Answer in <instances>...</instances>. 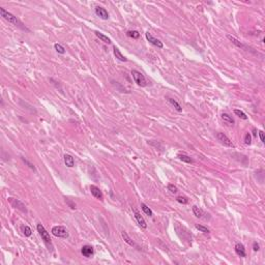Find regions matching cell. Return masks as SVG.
Here are the masks:
<instances>
[{"mask_svg":"<svg viewBox=\"0 0 265 265\" xmlns=\"http://www.w3.org/2000/svg\"><path fill=\"white\" fill-rule=\"evenodd\" d=\"M0 14H1V17H2L3 19H5L7 22H9L10 24L19 26V27H22V24H21L20 21L17 19V17H15L13 14H10L7 10H5L3 7H0ZM22 28H23V27H22Z\"/></svg>","mask_w":265,"mask_h":265,"instance_id":"cell-1","label":"cell"},{"mask_svg":"<svg viewBox=\"0 0 265 265\" xmlns=\"http://www.w3.org/2000/svg\"><path fill=\"white\" fill-rule=\"evenodd\" d=\"M36 229H37V232L39 233V235L41 236V239L44 240V242L46 243L48 247H50L49 250H52L53 249V245H52V241L51 238H50V234L47 232V230L45 229V227L43 226L41 224H37L36 226Z\"/></svg>","mask_w":265,"mask_h":265,"instance_id":"cell-2","label":"cell"},{"mask_svg":"<svg viewBox=\"0 0 265 265\" xmlns=\"http://www.w3.org/2000/svg\"><path fill=\"white\" fill-rule=\"evenodd\" d=\"M131 76H133L134 81L139 86H141V87H145V86H147L146 78L144 77V75H143L142 73L138 72V70H131Z\"/></svg>","mask_w":265,"mask_h":265,"instance_id":"cell-3","label":"cell"},{"mask_svg":"<svg viewBox=\"0 0 265 265\" xmlns=\"http://www.w3.org/2000/svg\"><path fill=\"white\" fill-rule=\"evenodd\" d=\"M52 234L56 237H60V238H67L68 237V232H67L66 228L63 226H55L52 228Z\"/></svg>","mask_w":265,"mask_h":265,"instance_id":"cell-4","label":"cell"},{"mask_svg":"<svg viewBox=\"0 0 265 265\" xmlns=\"http://www.w3.org/2000/svg\"><path fill=\"white\" fill-rule=\"evenodd\" d=\"M8 201H9L10 205L15 207V208H18L19 210H21L24 213H27V208H26L25 204L23 202H21L19 199H15V198H8Z\"/></svg>","mask_w":265,"mask_h":265,"instance_id":"cell-5","label":"cell"},{"mask_svg":"<svg viewBox=\"0 0 265 265\" xmlns=\"http://www.w3.org/2000/svg\"><path fill=\"white\" fill-rule=\"evenodd\" d=\"M216 138H218V140H219L223 145H225V146L232 147V148L234 147V144L232 143L231 140H230L224 133H218V134H216Z\"/></svg>","mask_w":265,"mask_h":265,"instance_id":"cell-6","label":"cell"},{"mask_svg":"<svg viewBox=\"0 0 265 265\" xmlns=\"http://www.w3.org/2000/svg\"><path fill=\"white\" fill-rule=\"evenodd\" d=\"M146 39H147V41H149L150 44H152L153 46H155V47H157V48H160V49H162L163 47H164V45H163V43L162 41H160V39H155V36L152 35L151 33H149V32H146Z\"/></svg>","mask_w":265,"mask_h":265,"instance_id":"cell-7","label":"cell"},{"mask_svg":"<svg viewBox=\"0 0 265 265\" xmlns=\"http://www.w3.org/2000/svg\"><path fill=\"white\" fill-rule=\"evenodd\" d=\"M94 10H95L96 16L100 17V19H103V20H108L109 19V13L104 7H102V6H96Z\"/></svg>","mask_w":265,"mask_h":265,"instance_id":"cell-8","label":"cell"},{"mask_svg":"<svg viewBox=\"0 0 265 265\" xmlns=\"http://www.w3.org/2000/svg\"><path fill=\"white\" fill-rule=\"evenodd\" d=\"M90 192H91V194H92V196L94 198L98 199V200H103L104 199V195L102 193V190L96 185H90Z\"/></svg>","mask_w":265,"mask_h":265,"instance_id":"cell-9","label":"cell"},{"mask_svg":"<svg viewBox=\"0 0 265 265\" xmlns=\"http://www.w3.org/2000/svg\"><path fill=\"white\" fill-rule=\"evenodd\" d=\"M133 211H134L135 218H136L137 222H138V224H139L140 226L142 227V228H144V229H146V228H147V224H146V222H145V220L143 219V216H142L141 214H140L139 212H138V211L136 210V209H133Z\"/></svg>","mask_w":265,"mask_h":265,"instance_id":"cell-10","label":"cell"},{"mask_svg":"<svg viewBox=\"0 0 265 265\" xmlns=\"http://www.w3.org/2000/svg\"><path fill=\"white\" fill-rule=\"evenodd\" d=\"M81 252H82V255L85 256V257L87 258H90L91 256L93 255V247H91V245H84V247H82V250H81Z\"/></svg>","mask_w":265,"mask_h":265,"instance_id":"cell-11","label":"cell"},{"mask_svg":"<svg viewBox=\"0 0 265 265\" xmlns=\"http://www.w3.org/2000/svg\"><path fill=\"white\" fill-rule=\"evenodd\" d=\"M234 250H235V253H236L239 257H245V255H247V254H245V247H243V245H241V243H236Z\"/></svg>","mask_w":265,"mask_h":265,"instance_id":"cell-12","label":"cell"},{"mask_svg":"<svg viewBox=\"0 0 265 265\" xmlns=\"http://www.w3.org/2000/svg\"><path fill=\"white\" fill-rule=\"evenodd\" d=\"M113 52H114V55L116 56V58H118L120 61H123V62L127 61V58H126L124 55H122V53H121L120 50H119L118 48L114 47V48H113Z\"/></svg>","mask_w":265,"mask_h":265,"instance_id":"cell-13","label":"cell"},{"mask_svg":"<svg viewBox=\"0 0 265 265\" xmlns=\"http://www.w3.org/2000/svg\"><path fill=\"white\" fill-rule=\"evenodd\" d=\"M63 159H64V164L67 166V167L68 168L74 167V165H75V161H74V157H73L72 155H64Z\"/></svg>","mask_w":265,"mask_h":265,"instance_id":"cell-14","label":"cell"},{"mask_svg":"<svg viewBox=\"0 0 265 265\" xmlns=\"http://www.w3.org/2000/svg\"><path fill=\"white\" fill-rule=\"evenodd\" d=\"M167 100H168V103L170 104L171 106H173L174 107V109H175L176 111H178V112H181L182 111V108H181V106L179 105V104L176 102L174 98H167Z\"/></svg>","mask_w":265,"mask_h":265,"instance_id":"cell-15","label":"cell"},{"mask_svg":"<svg viewBox=\"0 0 265 265\" xmlns=\"http://www.w3.org/2000/svg\"><path fill=\"white\" fill-rule=\"evenodd\" d=\"M221 117L226 123L230 124V125H233V124H234V119L232 118V116H230L228 113H223L221 115Z\"/></svg>","mask_w":265,"mask_h":265,"instance_id":"cell-16","label":"cell"},{"mask_svg":"<svg viewBox=\"0 0 265 265\" xmlns=\"http://www.w3.org/2000/svg\"><path fill=\"white\" fill-rule=\"evenodd\" d=\"M227 37H228V39H229L230 41H231L232 43H233V44L235 45V46L238 47V48H241V49H245V45L242 44V43H240V41H238V39H235L234 36H232V35H230V34H228V35H227Z\"/></svg>","mask_w":265,"mask_h":265,"instance_id":"cell-17","label":"cell"},{"mask_svg":"<svg viewBox=\"0 0 265 265\" xmlns=\"http://www.w3.org/2000/svg\"><path fill=\"white\" fill-rule=\"evenodd\" d=\"M94 33H95V35L98 36V39H100L102 41H104V43H106V44H111V39H109L108 36H106L105 34L100 33V31H95Z\"/></svg>","mask_w":265,"mask_h":265,"instance_id":"cell-18","label":"cell"},{"mask_svg":"<svg viewBox=\"0 0 265 265\" xmlns=\"http://www.w3.org/2000/svg\"><path fill=\"white\" fill-rule=\"evenodd\" d=\"M193 212L195 214V216H197V218H202L204 216V211L196 205L193 206Z\"/></svg>","mask_w":265,"mask_h":265,"instance_id":"cell-19","label":"cell"},{"mask_svg":"<svg viewBox=\"0 0 265 265\" xmlns=\"http://www.w3.org/2000/svg\"><path fill=\"white\" fill-rule=\"evenodd\" d=\"M121 235H122V238H123L124 241H125L126 243H127V245H131V247H134V245H135V242L133 241V240H131V238L129 236V235H127V233H126V232L123 231L122 233H121Z\"/></svg>","mask_w":265,"mask_h":265,"instance_id":"cell-20","label":"cell"},{"mask_svg":"<svg viewBox=\"0 0 265 265\" xmlns=\"http://www.w3.org/2000/svg\"><path fill=\"white\" fill-rule=\"evenodd\" d=\"M178 157L180 159V161H182L184 163H188V164H194V160L190 157L186 155H178Z\"/></svg>","mask_w":265,"mask_h":265,"instance_id":"cell-21","label":"cell"},{"mask_svg":"<svg viewBox=\"0 0 265 265\" xmlns=\"http://www.w3.org/2000/svg\"><path fill=\"white\" fill-rule=\"evenodd\" d=\"M141 208H142V210H143V212H144L145 214H147L148 216H153V212H152L151 209H150L149 207L146 205V204L142 203L141 204Z\"/></svg>","mask_w":265,"mask_h":265,"instance_id":"cell-22","label":"cell"},{"mask_svg":"<svg viewBox=\"0 0 265 265\" xmlns=\"http://www.w3.org/2000/svg\"><path fill=\"white\" fill-rule=\"evenodd\" d=\"M234 114H235V115L238 116L239 118L243 119V120H247V114H245V112H242L241 110H238V109H234Z\"/></svg>","mask_w":265,"mask_h":265,"instance_id":"cell-23","label":"cell"},{"mask_svg":"<svg viewBox=\"0 0 265 265\" xmlns=\"http://www.w3.org/2000/svg\"><path fill=\"white\" fill-rule=\"evenodd\" d=\"M126 35L129 36V37H133V39H139L140 33L138 31L133 30V31H127V32H126Z\"/></svg>","mask_w":265,"mask_h":265,"instance_id":"cell-24","label":"cell"},{"mask_svg":"<svg viewBox=\"0 0 265 265\" xmlns=\"http://www.w3.org/2000/svg\"><path fill=\"white\" fill-rule=\"evenodd\" d=\"M176 201L180 204H188V199L186 198V197H184V196H178L177 198H176Z\"/></svg>","mask_w":265,"mask_h":265,"instance_id":"cell-25","label":"cell"},{"mask_svg":"<svg viewBox=\"0 0 265 265\" xmlns=\"http://www.w3.org/2000/svg\"><path fill=\"white\" fill-rule=\"evenodd\" d=\"M54 48H55V50H56V52H58L59 54H64V53H65V49L61 46V45L55 44L54 45Z\"/></svg>","mask_w":265,"mask_h":265,"instance_id":"cell-26","label":"cell"},{"mask_svg":"<svg viewBox=\"0 0 265 265\" xmlns=\"http://www.w3.org/2000/svg\"><path fill=\"white\" fill-rule=\"evenodd\" d=\"M22 232H23V234L25 235V236H30L31 233H32V231H31V229L28 226L22 227Z\"/></svg>","mask_w":265,"mask_h":265,"instance_id":"cell-27","label":"cell"},{"mask_svg":"<svg viewBox=\"0 0 265 265\" xmlns=\"http://www.w3.org/2000/svg\"><path fill=\"white\" fill-rule=\"evenodd\" d=\"M245 143L247 145H251L252 144V136H251L250 133H247L245 136Z\"/></svg>","mask_w":265,"mask_h":265,"instance_id":"cell-28","label":"cell"},{"mask_svg":"<svg viewBox=\"0 0 265 265\" xmlns=\"http://www.w3.org/2000/svg\"><path fill=\"white\" fill-rule=\"evenodd\" d=\"M196 228L199 230V231H201V232H203V233H209V229H207L206 227H204V226H202V225H196Z\"/></svg>","mask_w":265,"mask_h":265,"instance_id":"cell-29","label":"cell"},{"mask_svg":"<svg viewBox=\"0 0 265 265\" xmlns=\"http://www.w3.org/2000/svg\"><path fill=\"white\" fill-rule=\"evenodd\" d=\"M168 190H170V192H171L172 194H176V193L178 192L177 188H176V186H175L174 184H169V185H168Z\"/></svg>","mask_w":265,"mask_h":265,"instance_id":"cell-30","label":"cell"},{"mask_svg":"<svg viewBox=\"0 0 265 265\" xmlns=\"http://www.w3.org/2000/svg\"><path fill=\"white\" fill-rule=\"evenodd\" d=\"M253 250L255 251V252H258V251L260 250V247H259V245H258V243H257L256 241L254 242V243H253Z\"/></svg>","mask_w":265,"mask_h":265,"instance_id":"cell-31","label":"cell"},{"mask_svg":"<svg viewBox=\"0 0 265 265\" xmlns=\"http://www.w3.org/2000/svg\"><path fill=\"white\" fill-rule=\"evenodd\" d=\"M22 160H23V162H24V163H25V164H27V165H28V166H29V167H30V168H31V169H33V170H35V168H34V166H33V165H32V164H31V163H29V162H28V161H27V160H25V159H24V157H22Z\"/></svg>","mask_w":265,"mask_h":265,"instance_id":"cell-32","label":"cell"},{"mask_svg":"<svg viewBox=\"0 0 265 265\" xmlns=\"http://www.w3.org/2000/svg\"><path fill=\"white\" fill-rule=\"evenodd\" d=\"M259 137H260L261 142H265V141H264V134H263V131H259Z\"/></svg>","mask_w":265,"mask_h":265,"instance_id":"cell-33","label":"cell"},{"mask_svg":"<svg viewBox=\"0 0 265 265\" xmlns=\"http://www.w3.org/2000/svg\"><path fill=\"white\" fill-rule=\"evenodd\" d=\"M66 202H67V203H68V204H70V208H72V209H75V208H76V205H75V204H74V203H72V202H70V201L68 200V199H66Z\"/></svg>","mask_w":265,"mask_h":265,"instance_id":"cell-34","label":"cell"}]
</instances>
